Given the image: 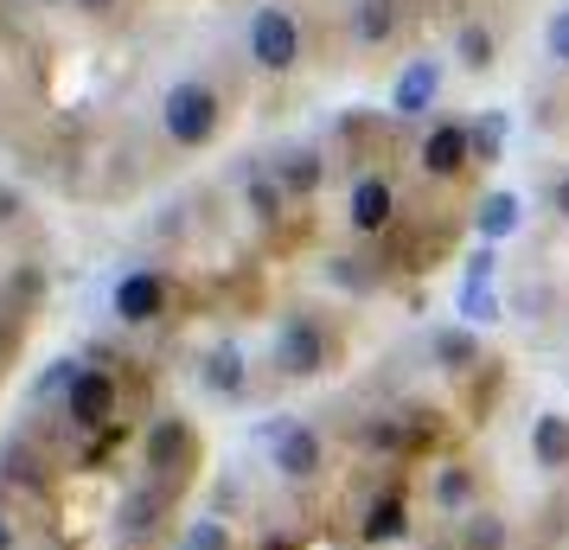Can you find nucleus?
<instances>
[{"label": "nucleus", "mask_w": 569, "mask_h": 550, "mask_svg": "<svg viewBox=\"0 0 569 550\" xmlns=\"http://www.w3.org/2000/svg\"><path fill=\"white\" fill-rule=\"evenodd\" d=\"M218 122H224V103H218V90L199 78L173 83L167 97H160V129L173 148H211L218 141Z\"/></svg>", "instance_id": "1"}, {"label": "nucleus", "mask_w": 569, "mask_h": 550, "mask_svg": "<svg viewBox=\"0 0 569 550\" xmlns=\"http://www.w3.org/2000/svg\"><path fill=\"white\" fill-rule=\"evenodd\" d=\"M192 461H199V436L186 429L180 417H160L148 422V442H141V468H148V480L154 487H167V493L180 499L186 480H192Z\"/></svg>", "instance_id": "2"}, {"label": "nucleus", "mask_w": 569, "mask_h": 550, "mask_svg": "<svg viewBox=\"0 0 569 550\" xmlns=\"http://www.w3.org/2000/svg\"><path fill=\"white\" fill-rule=\"evenodd\" d=\"M122 417V384H116V371L109 366H83L78 384L64 391V422L78 429V436H109Z\"/></svg>", "instance_id": "3"}, {"label": "nucleus", "mask_w": 569, "mask_h": 550, "mask_svg": "<svg viewBox=\"0 0 569 550\" xmlns=\"http://www.w3.org/2000/svg\"><path fill=\"white\" fill-rule=\"evenodd\" d=\"M327 327L313 314H288L282 327H276V371L282 378H320L327 371Z\"/></svg>", "instance_id": "4"}, {"label": "nucleus", "mask_w": 569, "mask_h": 550, "mask_svg": "<svg viewBox=\"0 0 569 550\" xmlns=\"http://www.w3.org/2000/svg\"><path fill=\"white\" fill-rule=\"evenodd\" d=\"M262 436L276 442V473L282 480H313L327 468V442L313 422H262Z\"/></svg>", "instance_id": "5"}, {"label": "nucleus", "mask_w": 569, "mask_h": 550, "mask_svg": "<svg viewBox=\"0 0 569 550\" xmlns=\"http://www.w3.org/2000/svg\"><path fill=\"white\" fill-rule=\"evenodd\" d=\"M250 58H257L262 71H295L301 64V27H295V13L262 7L257 20H250Z\"/></svg>", "instance_id": "6"}, {"label": "nucleus", "mask_w": 569, "mask_h": 550, "mask_svg": "<svg viewBox=\"0 0 569 550\" xmlns=\"http://www.w3.org/2000/svg\"><path fill=\"white\" fill-rule=\"evenodd\" d=\"M109 308H116L122 327H154V320L167 314V276H160V269H129V276L116 282V294H109Z\"/></svg>", "instance_id": "7"}, {"label": "nucleus", "mask_w": 569, "mask_h": 550, "mask_svg": "<svg viewBox=\"0 0 569 550\" xmlns=\"http://www.w3.org/2000/svg\"><path fill=\"white\" fill-rule=\"evenodd\" d=\"M422 173L429 180H461L467 167H473V122H436V129L422 134Z\"/></svg>", "instance_id": "8"}, {"label": "nucleus", "mask_w": 569, "mask_h": 550, "mask_svg": "<svg viewBox=\"0 0 569 550\" xmlns=\"http://www.w3.org/2000/svg\"><path fill=\"white\" fill-rule=\"evenodd\" d=\"M397 218V186L385 180V173H365V180H352V192H346V224L359 237H378Z\"/></svg>", "instance_id": "9"}, {"label": "nucleus", "mask_w": 569, "mask_h": 550, "mask_svg": "<svg viewBox=\"0 0 569 550\" xmlns=\"http://www.w3.org/2000/svg\"><path fill=\"white\" fill-rule=\"evenodd\" d=\"M199 384L211 397H224V403H243L250 397V359H243V346L218 340L211 352H199Z\"/></svg>", "instance_id": "10"}, {"label": "nucleus", "mask_w": 569, "mask_h": 550, "mask_svg": "<svg viewBox=\"0 0 569 550\" xmlns=\"http://www.w3.org/2000/svg\"><path fill=\"white\" fill-rule=\"evenodd\" d=\"M441 97V64L436 58H410L403 71H397V83H390V116H403V122H416V116H429Z\"/></svg>", "instance_id": "11"}, {"label": "nucleus", "mask_w": 569, "mask_h": 550, "mask_svg": "<svg viewBox=\"0 0 569 550\" xmlns=\"http://www.w3.org/2000/svg\"><path fill=\"white\" fill-rule=\"evenodd\" d=\"M359 538L365 544H403V538H410V493H403V487H385V493L365 506Z\"/></svg>", "instance_id": "12"}, {"label": "nucleus", "mask_w": 569, "mask_h": 550, "mask_svg": "<svg viewBox=\"0 0 569 550\" xmlns=\"http://www.w3.org/2000/svg\"><path fill=\"white\" fill-rule=\"evenodd\" d=\"M269 173H276V186H282L288 199H308V192H320V180H327V160H320V148L288 141V148H276Z\"/></svg>", "instance_id": "13"}, {"label": "nucleus", "mask_w": 569, "mask_h": 550, "mask_svg": "<svg viewBox=\"0 0 569 550\" xmlns=\"http://www.w3.org/2000/svg\"><path fill=\"white\" fill-rule=\"evenodd\" d=\"M429 359L441 371H473V366H487V346H480L473 327H436L429 333Z\"/></svg>", "instance_id": "14"}, {"label": "nucleus", "mask_w": 569, "mask_h": 550, "mask_svg": "<svg viewBox=\"0 0 569 550\" xmlns=\"http://www.w3.org/2000/svg\"><path fill=\"white\" fill-rule=\"evenodd\" d=\"M436 506L448 512V519H467V512H480L473 499H480V473L467 468V461H448V468H436Z\"/></svg>", "instance_id": "15"}, {"label": "nucleus", "mask_w": 569, "mask_h": 550, "mask_svg": "<svg viewBox=\"0 0 569 550\" xmlns=\"http://www.w3.org/2000/svg\"><path fill=\"white\" fill-rule=\"evenodd\" d=\"M237 186H243V211L257 218V224H276L282 218V186H276V173H262V160H243L237 167Z\"/></svg>", "instance_id": "16"}, {"label": "nucleus", "mask_w": 569, "mask_h": 550, "mask_svg": "<svg viewBox=\"0 0 569 550\" xmlns=\"http://www.w3.org/2000/svg\"><path fill=\"white\" fill-rule=\"evenodd\" d=\"M518 224H525V206H518V192H487V199L473 206V231H480V243H506Z\"/></svg>", "instance_id": "17"}, {"label": "nucleus", "mask_w": 569, "mask_h": 550, "mask_svg": "<svg viewBox=\"0 0 569 550\" xmlns=\"http://www.w3.org/2000/svg\"><path fill=\"white\" fill-rule=\"evenodd\" d=\"M531 461H538L543 473L569 468V417L563 410H543V417L531 422Z\"/></svg>", "instance_id": "18"}, {"label": "nucleus", "mask_w": 569, "mask_h": 550, "mask_svg": "<svg viewBox=\"0 0 569 550\" xmlns=\"http://www.w3.org/2000/svg\"><path fill=\"white\" fill-rule=\"evenodd\" d=\"M390 32H397V0H359L352 7V39L359 46H385Z\"/></svg>", "instance_id": "19"}, {"label": "nucleus", "mask_w": 569, "mask_h": 550, "mask_svg": "<svg viewBox=\"0 0 569 550\" xmlns=\"http://www.w3.org/2000/svg\"><path fill=\"white\" fill-rule=\"evenodd\" d=\"M506 134H512V116L506 109H487L473 122V167H492V160L506 154Z\"/></svg>", "instance_id": "20"}, {"label": "nucleus", "mask_w": 569, "mask_h": 550, "mask_svg": "<svg viewBox=\"0 0 569 550\" xmlns=\"http://www.w3.org/2000/svg\"><path fill=\"white\" fill-rule=\"evenodd\" d=\"M180 550H237V538H231V524H224V519H211V512H199V519H186Z\"/></svg>", "instance_id": "21"}, {"label": "nucleus", "mask_w": 569, "mask_h": 550, "mask_svg": "<svg viewBox=\"0 0 569 550\" xmlns=\"http://www.w3.org/2000/svg\"><path fill=\"white\" fill-rule=\"evenodd\" d=\"M492 52H499V46H492V32L480 27V20H467V27L455 32V58H461L467 71H492Z\"/></svg>", "instance_id": "22"}, {"label": "nucleus", "mask_w": 569, "mask_h": 550, "mask_svg": "<svg viewBox=\"0 0 569 550\" xmlns=\"http://www.w3.org/2000/svg\"><path fill=\"white\" fill-rule=\"evenodd\" d=\"M455 308H461V314L473 320V327H487V320H506V301L492 294V282H461Z\"/></svg>", "instance_id": "23"}, {"label": "nucleus", "mask_w": 569, "mask_h": 550, "mask_svg": "<svg viewBox=\"0 0 569 550\" xmlns=\"http://www.w3.org/2000/svg\"><path fill=\"white\" fill-rule=\"evenodd\" d=\"M461 550H506V519H499V512H467Z\"/></svg>", "instance_id": "24"}, {"label": "nucleus", "mask_w": 569, "mask_h": 550, "mask_svg": "<svg viewBox=\"0 0 569 550\" xmlns=\"http://www.w3.org/2000/svg\"><path fill=\"white\" fill-rule=\"evenodd\" d=\"M78 359H52V366L39 371V384H32V397H39V403H52V397H64L71 391V384H78Z\"/></svg>", "instance_id": "25"}, {"label": "nucleus", "mask_w": 569, "mask_h": 550, "mask_svg": "<svg viewBox=\"0 0 569 550\" xmlns=\"http://www.w3.org/2000/svg\"><path fill=\"white\" fill-rule=\"evenodd\" d=\"M327 276H333L339 289H371V282H378L371 257H333V262H327Z\"/></svg>", "instance_id": "26"}, {"label": "nucleus", "mask_w": 569, "mask_h": 550, "mask_svg": "<svg viewBox=\"0 0 569 550\" xmlns=\"http://www.w3.org/2000/svg\"><path fill=\"white\" fill-rule=\"evenodd\" d=\"M543 52L557 58V64H569V7H557V13L543 20Z\"/></svg>", "instance_id": "27"}, {"label": "nucleus", "mask_w": 569, "mask_h": 550, "mask_svg": "<svg viewBox=\"0 0 569 550\" xmlns=\"http://www.w3.org/2000/svg\"><path fill=\"white\" fill-rule=\"evenodd\" d=\"M492 269H499V243H480V250H467V276L461 282H492Z\"/></svg>", "instance_id": "28"}, {"label": "nucleus", "mask_w": 569, "mask_h": 550, "mask_svg": "<svg viewBox=\"0 0 569 550\" xmlns=\"http://www.w3.org/2000/svg\"><path fill=\"white\" fill-rule=\"evenodd\" d=\"M13 218H20V192H13V186H0V224H13Z\"/></svg>", "instance_id": "29"}, {"label": "nucleus", "mask_w": 569, "mask_h": 550, "mask_svg": "<svg viewBox=\"0 0 569 550\" xmlns=\"http://www.w3.org/2000/svg\"><path fill=\"white\" fill-rule=\"evenodd\" d=\"M550 211H563V218H569V173H563V180H550Z\"/></svg>", "instance_id": "30"}, {"label": "nucleus", "mask_w": 569, "mask_h": 550, "mask_svg": "<svg viewBox=\"0 0 569 550\" xmlns=\"http://www.w3.org/2000/svg\"><path fill=\"white\" fill-rule=\"evenodd\" d=\"M0 550H13V512L0 506Z\"/></svg>", "instance_id": "31"}, {"label": "nucleus", "mask_w": 569, "mask_h": 550, "mask_svg": "<svg viewBox=\"0 0 569 550\" xmlns=\"http://www.w3.org/2000/svg\"><path fill=\"white\" fill-rule=\"evenodd\" d=\"M83 13H109V7H116V0H78Z\"/></svg>", "instance_id": "32"}, {"label": "nucleus", "mask_w": 569, "mask_h": 550, "mask_svg": "<svg viewBox=\"0 0 569 550\" xmlns=\"http://www.w3.org/2000/svg\"><path fill=\"white\" fill-rule=\"evenodd\" d=\"M39 7H64V0H39Z\"/></svg>", "instance_id": "33"}]
</instances>
